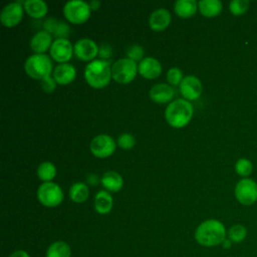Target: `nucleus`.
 Here are the masks:
<instances>
[{"label":"nucleus","instance_id":"34","mask_svg":"<svg viewBox=\"0 0 257 257\" xmlns=\"http://www.w3.org/2000/svg\"><path fill=\"white\" fill-rule=\"evenodd\" d=\"M40 84H41L42 89L45 92H52L54 90L55 86H56V81L53 78V76L49 75V76H46L45 78L41 79L40 80Z\"/></svg>","mask_w":257,"mask_h":257},{"label":"nucleus","instance_id":"12","mask_svg":"<svg viewBox=\"0 0 257 257\" xmlns=\"http://www.w3.org/2000/svg\"><path fill=\"white\" fill-rule=\"evenodd\" d=\"M180 91L184 99L195 100L202 94V82L194 75H187L180 83Z\"/></svg>","mask_w":257,"mask_h":257},{"label":"nucleus","instance_id":"20","mask_svg":"<svg viewBox=\"0 0 257 257\" xmlns=\"http://www.w3.org/2000/svg\"><path fill=\"white\" fill-rule=\"evenodd\" d=\"M113 200L111 195L104 190L99 191L94 197V209L98 214L104 215L111 211Z\"/></svg>","mask_w":257,"mask_h":257},{"label":"nucleus","instance_id":"17","mask_svg":"<svg viewBox=\"0 0 257 257\" xmlns=\"http://www.w3.org/2000/svg\"><path fill=\"white\" fill-rule=\"evenodd\" d=\"M53 78L58 84H68L72 82L76 76V70L74 66L68 62L59 63L53 69Z\"/></svg>","mask_w":257,"mask_h":257},{"label":"nucleus","instance_id":"8","mask_svg":"<svg viewBox=\"0 0 257 257\" xmlns=\"http://www.w3.org/2000/svg\"><path fill=\"white\" fill-rule=\"evenodd\" d=\"M234 194L240 204L253 205L257 201V183L252 179L244 178L236 184Z\"/></svg>","mask_w":257,"mask_h":257},{"label":"nucleus","instance_id":"2","mask_svg":"<svg viewBox=\"0 0 257 257\" xmlns=\"http://www.w3.org/2000/svg\"><path fill=\"white\" fill-rule=\"evenodd\" d=\"M193 112V105L188 100L177 98L170 102L166 107L165 117L171 126L181 128L190 122Z\"/></svg>","mask_w":257,"mask_h":257},{"label":"nucleus","instance_id":"5","mask_svg":"<svg viewBox=\"0 0 257 257\" xmlns=\"http://www.w3.org/2000/svg\"><path fill=\"white\" fill-rule=\"evenodd\" d=\"M137 62L125 57L116 60L111 66V77L118 83H130L137 75Z\"/></svg>","mask_w":257,"mask_h":257},{"label":"nucleus","instance_id":"27","mask_svg":"<svg viewBox=\"0 0 257 257\" xmlns=\"http://www.w3.org/2000/svg\"><path fill=\"white\" fill-rule=\"evenodd\" d=\"M56 175V167L50 162H43L37 168V176L40 180L50 182Z\"/></svg>","mask_w":257,"mask_h":257},{"label":"nucleus","instance_id":"32","mask_svg":"<svg viewBox=\"0 0 257 257\" xmlns=\"http://www.w3.org/2000/svg\"><path fill=\"white\" fill-rule=\"evenodd\" d=\"M183 72L178 67H172L167 72V80L172 85H178L183 80Z\"/></svg>","mask_w":257,"mask_h":257},{"label":"nucleus","instance_id":"1","mask_svg":"<svg viewBox=\"0 0 257 257\" xmlns=\"http://www.w3.org/2000/svg\"><path fill=\"white\" fill-rule=\"evenodd\" d=\"M227 231L224 224L216 219H209L202 222L195 231V239L198 244L204 247H215L223 243L227 238Z\"/></svg>","mask_w":257,"mask_h":257},{"label":"nucleus","instance_id":"37","mask_svg":"<svg viewBox=\"0 0 257 257\" xmlns=\"http://www.w3.org/2000/svg\"><path fill=\"white\" fill-rule=\"evenodd\" d=\"M9 257H30L25 250H16L10 254Z\"/></svg>","mask_w":257,"mask_h":257},{"label":"nucleus","instance_id":"35","mask_svg":"<svg viewBox=\"0 0 257 257\" xmlns=\"http://www.w3.org/2000/svg\"><path fill=\"white\" fill-rule=\"evenodd\" d=\"M112 53V48L109 44H101L98 48V55L100 56V59H106L108 58Z\"/></svg>","mask_w":257,"mask_h":257},{"label":"nucleus","instance_id":"39","mask_svg":"<svg viewBox=\"0 0 257 257\" xmlns=\"http://www.w3.org/2000/svg\"><path fill=\"white\" fill-rule=\"evenodd\" d=\"M221 245H222V247H223L224 249H229V248H231V245H232V241H231L230 239L226 238V239L223 241V243H222Z\"/></svg>","mask_w":257,"mask_h":257},{"label":"nucleus","instance_id":"19","mask_svg":"<svg viewBox=\"0 0 257 257\" xmlns=\"http://www.w3.org/2000/svg\"><path fill=\"white\" fill-rule=\"evenodd\" d=\"M100 183L106 191L112 193L118 192L123 186L122 177L113 171L105 172L100 179Z\"/></svg>","mask_w":257,"mask_h":257},{"label":"nucleus","instance_id":"29","mask_svg":"<svg viewBox=\"0 0 257 257\" xmlns=\"http://www.w3.org/2000/svg\"><path fill=\"white\" fill-rule=\"evenodd\" d=\"M235 171L239 176L246 178L251 175L253 171V164L248 159L241 158L235 164Z\"/></svg>","mask_w":257,"mask_h":257},{"label":"nucleus","instance_id":"31","mask_svg":"<svg viewBox=\"0 0 257 257\" xmlns=\"http://www.w3.org/2000/svg\"><path fill=\"white\" fill-rule=\"evenodd\" d=\"M126 54H127V58H130L136 62L139 60L142 61L144 59L145 50H144L143 46H141L139 44H133L127 48Z\"/></svg>","mask_w":257,"mask_h":257},{"label":"nucleus","instance_id":"14","mask_svg":"<svg viewBox=\"0 0 257 257\" xmlns=\"http://www.w3.org/2000/svg\"><path fill=\"white\" fill-rule=\"evenodd\" d=\"M140 74L148 79H154L162 73L161 62L154 57H145L138 65Z\"/></svg>","mask_w":257,"mask_h":257},{"label":"nucleus","instance_id":"21","mask_svg":"<svg viewBox=\"0 0 257 257\" xmlns=\"http://www.w3.org/2000/svg\"><path fill=\"white\" fill-rule=\"evenodd\" d=\"M198 3L195 0H178L174 4L175 13L181 18H189L196 14Z\"/></svg>","mask_w":257,"mask_h":257},{"label":"nucleus","instance_id":"28","mask_svg":"<svg viewBox=\"0 0 257 257\" xmlns=\"http://www.w3.org/2000/svg\"><path fill=\"white\" fill-rule=\"evenodd\" d=\"M227 235L228 239H230L232 243H241L247 236V229L241 224H235L230 227Z\"/></svg>","mask_w":257,"mask_h":257},{"label":"nucleus","instance_id":"10","mask_svg":"<svg viewBox=\"0 0 257 257\" xmlns=\"http://www.w3.org/2000/svg\"><path fill=\"white\" fill-rule=\"evenodd\" d=\"M23 17V7L21 2H12L5 5L0 13L1 23L5 27H14L20 23Z\"/></svg>","mask_w":257,"mask_h":257},{"label":"nucleus","instance_id":"24","mask_svg":"<svg viewBox=\"0 0 257 257\" xmlns=\"http://www.w3.org/2000/svg\"><path fill=\"white\" fill-rule=\"evenodd\" d=\"M45 30L57 38H66L69 34V27L62 21L49 18L43 24Z\"/></svg>","mask_w":257,"mask_h":257},{"label":"nucleus","instance_id":"11","mask_svg":"<svg viewBox=\"0 0 257 257\" xmlns=\"http://www.w3.org/2000/svg\"><path fill=\"white\" fill-rule=\"evenodd\" d=\"M50 56L59 63L67 62L71 56L74 48L67 38H56L50 47Z\"/></svg>","mask_w":257,"mask_h":257},{"label":"nucleus","instance_id":"18","mask_svg":"<svg viewBox=\"0 0 257 257\" xmlns=\"http://www.w3.org/2000/svg\"><path fill=\"white\" fill-rule=\"evenodd\" d=\"M52 45V36L46 30H41L36 32L31 40H30V47L35 53H43L48 48L50 49Z\"/></svg>","mask_w":257,"mask_h":257},{"label":"nucleus","instance_id":"26","mask_svg":"<svg viewBox=\"0 0 257 257\" xmlns=\"http://www.w3.org/2000/svg\"><path fill=\"white\" fill-rule=\"evenodd\" d=\"M89 196L88 186L82 182L72 184L69 189V198L75 203H83Z\"/></svg>","mask_w":257,"mask_h":257},{"label":"nucleus","instance_id":"4","mask_svg":"<svg viewBox=\"0 0 257 257\" xmlns=\"http://www.w3.org/2000/svg\"><path fill=\"white\" fill-rule=\"evenodd\" d=\"M25 72L32 78L41 80L52 72V62L48 55L35 53L30 55L24 64Z\"/></svg>","mask_w":257,"mask_h":257},{"label":"nucleus","instance_id":"25","mask_svg":"<svg viewBox=\"0 0 257 257\" xmlns=\"http://www.w3.org/2000/svg\"><path fill=\"white\" fill-rule=\"evenodd\" d=\"M45 257H71V248L64 241H55L47 248Z\"/></svg>","mask_w":257,"mask_h":257},{"label":"nucleus","instance_id":"15","mask_svg":"<svg viewBox=\"0 0 257 257\" xmlns=\"http://www.w3.org/2000/svg\"><path fill=\"white\" fill-rule=\"evenodd\" d=\"M172 17L169 10L165 8H158L154 10L149 18V25L155 31L165 30L171 23Z\"/></svg>","mask_w":257,"mask_h":257},{"label":"nucleus","instance_id":"3","mask_svg":"<svg viewBox=\"0 0 257 257\" xmlns=\"http://www.w3.org/2000/svg\"><path fill=\"white\" fill-rule=\"evenodd\" d=\"M84 78L93 88L99 89L106 86L111 78V67L105 59H94L84 69Z\"/></svg>","mask_w":257,"mask_h":257},{"label":"nucleus","instance_id":"33","mask_svg":"<svg viewBox=\"0 0 257 257\" xmlns=\"http://www.w3.org/2000/svg\"><path fill=\"white\" fill-rule=\"evenodd\" d=\"M136 144V139L132 134L124 133L118 137L117 145L123 149V150H130L132 149Z\"/></svg>","mask_w":257,"mask_h":257},{"label":"nucleus","instance_id":"9","mask_svg":"<svg viewBox=\"0 0 257 257\" xmlns=\"http://www.w3.org/2000/svg\"><path fill=\"white\" fill-rule=\"evenodd\" d=\"M115 142L108 135H98L92 139L89 148L92 155L96 158H107L115 151Z\"/></svg>","mask_w":257,"mask_h":257},{"label":"nucleus","instance_id":"38","mask_svg":"<svg viewBox=\"0 0 257 257\" xmlns=\"http://www.w3.org/2000/svg\"><path fill=\"white\" fill-rule=\"evenodd\" d=\"M89 7H90V9L91 10H98L99 9V7H100V1H98V0H92V1H90L89 3Z\"/></svg>","mask_w":257,"mask_h":257},{"label":"nucleus","instance_id":"16","mask_svg":"<svg viewBox=\"0 0 257 257\" xmlns=\"http://www.w3.org/2000/svg\"><path fill=\"white\" fill-rule=\"evenodd\" d=\"M150 97L157 103H167L174 97V88L167 83H157L150 89Z\"/></svg>","mask_w":257,"mask_h":257},{"label":"nucleus","instance_id":"13","mask_svg":"<svg viewBox=\"0 0 257 257\" xmlns=\"http://www.w3.org/2000/svg\"><path fill=\"white\" fill-rule=\"evenodd\" d=\"M73 48L77 58L84 61H92L94 60L96 54H98L99 47L93 40L89 38H80L75 42Z\"/></svg>","mask_w":257,"mask_h":257},{"label":"nucleus","instance_id":"22","mask_svg":"<svg viewBox=\"0 0 257 257\" xmlns=\"http://www.w3.org/2000/svg\"><path fill=\"white\" fill-rule=\"evenodd\" d=\"M23 4L25 11L32 18H42L48 11L46 3L42 0H26Z\"/></svg>","mask_w":257,"mask_h":257},{"label":"nucleus","instance_id":"23","mask_svg":"<svg viewBox=\"0 0 257 257\" xmlns=\"http://www.w3.org/2000/svg\"><path fill=\"white\" fill-rule=\"evenodd\" d=\"M198 8L203 16L211 18L221 13L223 4L219 0H201L198 2Z\"/></svg>","mask_w":257,"mask_h":257},{"label":"nucleus","instance_id":"6","mask_svg":"<svg viewBox=\"0 0 257 257\" xmlns=\"http://www.w3.org/2000/svg\"><path fill=\"white\" fill-rule=\"evenodd\" d=\"M89 4L82 0H71L63 6L65 18L73 24H82L90 17Z\"/></svg>","mask_w":257,"mask_h":257},{"label":"nucleus","instance_id":"30","mask_svg":"<svg viewBox=\"0 0 257 257\" xmlns=\"http://www.w3.org/2000/svg\"><path fill=\"white\" fill-rule=\"evenodd\" d=\"M249 8V1L248 0H233L229 4V9L231 13L235 16L243 15L247 12Z\"/></svg>","mask_w":257,"mask_h":257},{"label":"nucleus","instance_id":"36","mask_svg":"<svg viewBox=\"0 0 257 257\" xmlns=\"http://www.w3.org/2000/svg\"><path fill=\"white\" fill-rule=\"evenodd\" d=\"M86 182H87V184L90 185V186H95V185H97V183L99 182L98 176L95 175V174H89V175H87V177H86Z\"/></svg>","mask_w":257,"mask_h":257},{"label":"nucleus","instance_id":"7","mask_svg":"<svg viewBox=\"0 0 257 257\" xmlns=\"http://www.w3.org/2000/svg\"><path fill=\"white\" fill-rule=\"evenodd\" d=\"M37 199L43 206L53 208L63 201V192L57 184L45 182L37 189Z\"/></svg>","mask_w":257,"mask_h":257}]
</instances>
